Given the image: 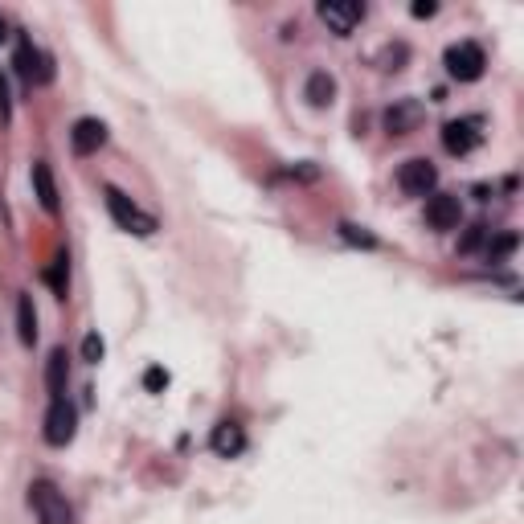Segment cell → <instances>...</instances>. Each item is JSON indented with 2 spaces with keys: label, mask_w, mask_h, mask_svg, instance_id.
Wrapping results in <instances>:
<instances>
[{
  "label": "cell",
  "mask_w": 524,
  "mask_h": 524,
  "mask_svg": "<svg viewBox=\"0 0 524 524\" xmlns=\"http://www.w3.org/2000/svg\"><path fill=\"white\" fill-rule=\"evenodd\" d=\"M103 144H107V123H103V119H78V123H74L70 148H74L78 156H95Z\"/></svg>",
  "instance_id": "obj_11"
},
{
  "label": "cell",
  "mask_w": 524,
  "mask_h": 524,
  "mask_svg": "<svg viewBox=\"0 0 524 524\" xmlns=\"http://www.w3.org/2000/svg\"><path fill=\"white\" fill-rule=\"evenodd\" d=\"M9 37V25H5V17H0V41H5Z\"/></svg>",
  "instance_id": "obj_25"
},
{
  "label": "cell",
  "mask_w": 524,
  "mask_h": 524,
  "mask_svg": "<svg viewBox=\"0 0 524 524\" xmlns=\"http://www.w3.org/2000/svg\"><path fill=\"white\" fill-rule=\"evenodd\" d=\"M398 189H402L406 197H430L434 189H439V168H434L430 160H422V156L406 160V164L398 168Z\"/></svg>",
  "instance_id": "obj_5"
},
{
  "label": "cell",
  "mask_w": 524,
  "mask_h": 524,
  "mask_svg": "<svg viewBox=\"0 0 524 524\" xmlns=\"http://www.w3.org/2000/svg\"><path fill=\"white\" fill-rule=\"evenodd\" d=\"M443 66L459 82H479L484 70H488V54H484L479 41H455V46L447 50V58H443Z\"/></svg>",
  "instance_id": "obj_2"
},
{
  "label": "cell",
  "mask_w": 524,
  "mask_h": 524,
  "mask_svg": "<svg viewBox=\"0 0 524 524\" xmlns=\"http://www.w3.org/2000/svg\"><path fill=\"white\" fill-rule=\"evenodd\" d=\"M33 189H37V201H41V209L46 213H58V185H54V172H50V164H33Z\"/></svg>",
  "instance_id": "obj_14"
},
{
  "label": "cell",
  "mask_w": 524,
  "mask_h": 524,
  "mask_svg": "<svg viewBox=\"0 0 524 524\" xmlns=\"http://www.w3.org/2000/svg\"><path fill=\"white\" fill-rule=\"evenodd\" d=\"M144 385H148V389H160V385H168V373H164V369H148Z\"/></svg>",
  "instance_id": "obj_23"
},
{
  "label": "cell",
  "mask_w": 524,
  "mask_h": 524,
  "mask_svg": "<svg viewBox=\"0 0 524 524\" xmlns=\"http://www.w3.org/2000/svg\"><path fill=\"white\" fill-rule=\"evenodd\" d=\"M66 262H70V258H66V254H58V258H54V267L46 271V283L54 287V295H58V299H66V287H70V267H66Z\"/></svg>",
  "instance_id": "obj_17"
},
{
  "label": "cell",
  "mask_w": 524,
  "mask_h": 524,
  "mask_svg": "<svg viewBox=\"0 0 524 524\" xmlns=\"http://www.w3.org/2000/svg\"><path fill=\"white\" fill-rule=\"evenodd\" d=\"M316 13L328 25V33H336V37H348L365 21V5H357V0H324Z\"/></svg>",
  "instance_id": "obj_6"
},
{
  "label": "cell",
  "mask_w": 524,
  "mask_h": 524,
  "mask_svg": "<svg viewBox=\"0 0 524 524\" xmlns=\"http://www.w3.org/2000/svg\"><path fill=\"white\" fill-rule=\"evenodd\" d=\"M340 238H344V242H353V246H369V250L377 246V238H373V234H365L361 226H348V222L340 226Z\"/></svg>",
  "instance_id": "obj_20"
},
{
  "label": "cell",
  "mask_w": 524,
  "mask_h": 524,
  "mask_svg": "<svg viewBox=\"0 0 524 524\" xmlns=\"http://www.w3.org/2000/svg\"><path fill=\"white\" fill-rule=\"evenodd\" d=\"M516 250V234H500L496 242H488V262H500V258H508Z\"/></svg>",
  "instance_id": "obj_19"
},
{
  "label": "cell",
  "mask_w": 524,
  "mask_h": 524,
  "mask_svg": "<svg viewBox=\"0 0 524 524\" xmlns=\"http://www.w3.org/2000/svg\"><path fill=\"white\" fill-rule=\"evenodd\" d=\"M410 13H414V17H434V13H439V5H434V0H426V5H422V0H418Z\"/></svg>",
  "instance_id": "obj_24"
},
{
  "label": "cell",
  "mask_w": 524,
  "mask_h": 524,
  "mask_svg": "<svg viewBox=\"0 0 524 524\" xmlns=\"http://www.w3.org/2000/svg\"><path fill=\"white\" fill-rule=\"evenodd\" d=\"M17 336H21V344L37 340V312H33V299L29 295L17 299Z\"/></svg>",
  "instance_id": "obj_16"
},
{
  "label": "cell",
  "mask_w": 524,
  "mask_h": 524,
  "mask_svg": "<svg viewBox=\"0 0 524 524\" xmlns=\"http://www.w3.org/2000/svg\"><path fill=\"white\" fill-rule=\"evenodd\" d=\"M29 508L37 512L41 524H74V508L66 504V496L50 484V479H33L29 484Z\"/></svg>",
  "instance_id": "obj_1"
},
{
  "label": "cell",
  "mask_w": 524,
  "mask_h": 524,
  "mask_svg": "<svg viewBox=\"0 0 524 524\" xmlns=\"http://www.w3.org/2000/svg\"><path fill=\"white\" fill-rule=\"evenodd\" d=\"M209 447L217 451V455H238L242 447H246V434H242V426L238 422H217L213 426V439H209Z\"/></svg>",
  "instance_id": "obj_13"
},
{
  "label": "cell",
  "mask_w": 524,
  "mask_h": 524,
  "mask_svg": "<svg viewBox=\"0 0 524 524\" xmlns=\"http://www.w3.org/2000/svg\"><path fill=\"white\" fill-rule=\"evenodd\" d=\"M303 99H308L316 111L332 107V99H336V78H332L328 70H312L308 82H303Z\"/></svg>",
  "instance_id": "obj_12"
},
{
  "label": "cell",
  "mask_w": 524,
  "mask_h": 524,
  "mask_svg": "<svg viewBox=\"0 0 524 524\" xmlns=\"http://www.w3.org/2000/svg\"><path fill=\"white\" fill-rule=\"evenodd\" d=\"M74 430H78V410L66 402V398H54L50 410H46V443L50 447H66L74 439Z\"/></svg>",
  "instance_id": "obj_8"
},
{
  "label": "cell",
  "mask_w": 524,
  "mask_h": 524,
  "mask_svg": "<svg viewBox=\"0 0 524 524\" xmlns=\"http://www.w3.org/2000/svg\"><path fill=\"white\" fill-rule=\"evenodd\" d=\"M66 377H70V361H66V348H54L50 361H46V385L54 398H66Z\"/></svg>",
  "instance_id": "obj_15"
},
{
  "label": "cell",
  "mask_w": 524,
  "mask_h": 524,
  "mask_svg": "<svg viewBox=\"0 0 524 524\" xmlns=\"http://www.w3.org/2000/svg\"><path fill=\"white\" fill-rule=\"evenodd\" d=\"M479 140H484V119H479V115H463V119L443 123V148H447L451 156L475 152Z\"/></svg>",
  "instance_id": "obj_4"
},
{
  "label": "cell",
  "mask_w": 524,
  "mask_h": 524,
  "mask_svg": "<svg viewBox=\"0 0 524 524\" xmlns=\"http://www.w3.org/2000/svg\"><path fill=\"white\" fill-rule=\"evenodd\" d=\"M459 222H463V205H459V197L455 193H430L426 197V226L430 230H459Z\"/></svg>",
  "instance_id": "obj_9"
},
{
  "label": "cell",
  "mask_w": 524,
  "mask_h": 524,
  "mask_svg": "<svg viewBox=\"0 0 524 524\" xmlns=\"http://www.w3.org/2000/svg\"><path fill=\"white\" fill-rule=\"evenodd\" d=\"M103 353H107V344H103V336H99V332H91V336L82 340V357L91 361V365H99V361H103Z\"/></svg>",
  "instance_id": "obj_18"
},
{
  "label": "cell",
  "mask_w": 524,
  "mask_h": 524,
  "mask_svg": "<svg viewBox=\"0 0 524 524\" xmlns=\"http://www.w3.org/2000/svg\"><path fill=\"white\" fill-rule=\"evenodd\" d=\"M107 209H111V217H115V226H119V230H127V234H140V238L156 234V217H152V213H144V209H140L136 201H131L127 193L107 189Z\"/></svg>",
  "instance_id": "obj_3"
},
{
  "label": "cell",
  "mask_w": 524,
  "mask_h": 524,
  "mask_svg": "<svg viewBox=\"0 0 524 524\" xmlns=\"http://www.w3.org/2000/svg\"><path fill=\"white\" fill-rule=\"evenodd\" d=\"M13 115V103H9V82L5 74H0V119H9Z\"/></svg>",
  "instance_id": "obj_22"
},
{
  "label": "cell",
  "mask_w": 524,
  "mask_h": 524,
  "mask_svg": "<svg viewBox=\"0 0 524 524\" xmlns=\"http://www.w3.org/2000/svg\"><path fill=\"white\" fill-rule=\"evenodd\" d=\"M422 119H426V111H422V103L418 99H398L389 111H385V131L389 136H410V131H418L422 127Z\"/></svg>",
  "instance_id": "obj_10"
},
{
  "label": "cell",
  "mask_w": 524,
  "mask_h": 524,
  "mask_svg": "<svg viewBox=\"0 0 524 524\" xmlns=\"http://www.w3.org/2000/svg\"><path fill=\"white\" fill-rule=\"evenodd\" d=\"M17 74H21L29 86H50V82H54V66H50V58L41 54L29 37L17 41Z\"/></svg>",
  "instance_id": "obj_7"
},
{
  "label": "cell",
  "mask_w": 524,
  "mask_h": 524,
  "mask_svg": "<svg viewBox=\"0 0 524 524\" xmlns=\"http://www.w3.org/2000/svg\"><path fill=\"white\" fill-rule=\"evenodd\" d=\"M484 242H488V226H471V230L463 234L459 250H463V254H471V250H479V246H484Z\"/></svg>",
  "instance_id": "obj_21"
}]
</instances>
